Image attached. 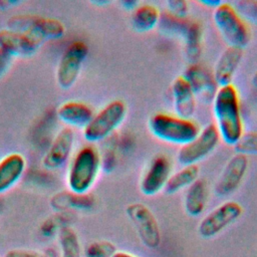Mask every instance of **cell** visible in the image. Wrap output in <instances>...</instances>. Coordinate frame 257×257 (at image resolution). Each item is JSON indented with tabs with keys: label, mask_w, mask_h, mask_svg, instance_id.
I'll use <instances>...</instances> for the list:
<instances>
[{
	"label": "cell",
	"mask_w": 257,
	"mask_h": 257,
	"mask_svg": "<svg viewBox=\"0 0 257 257\" xmlns=\"http://www.w3.org/2000/svg\"><path fill=\"white\" fill-rule=\"evenodd\" d=\"M212 102L219 136L226 145L234 147L244 134L237 88L232 83L219 87Z\"/></svg>",
	"instance_id": "cell-1"
},
{
	"label": "cell",
	"mask_w": 257,
	"mask_h": 257,
	"mask_svg": "<svg viewBox=\"0 0 257 257\" xmlns=\"http://www.w3.org/2000/svg\"><path fill=\"white\" fill-rule=\"evenodd\" d=\"M148 126L155 138L181 147L193 141L201 131L198 123L191 118H183L166 112L151 115Z\"/></svg>",
	"instance_id": "cell-2"
},
{
	"label": "cell",
	"mask_w": 257,
	"mask_h": 257,
	"mask_svg": "<svg viewBox=\"0 0 257 257\" xmlns=\"http://www.w3.org/2000/svg\"><path fill=\"white\" fill-rule=\"evenodd\" d=\"M100 156L92 146H84L74 155L67 173V185L71 192L85 194L93 186L100 170Z\"/></svg>",
	"instance_id": "cell-3"
},
{
	"label": "cell",
	"mask_w": 257,
	"mask_h": 257,
	"mask_svg": "<svg viewBox=\"0 0 257 257\" xmlns=\"http://www.w3.org/2000/svg\"><path fill=\"white\" fill-rule=\"evenodd\" d=\"M213 20L220 34L229 46L244 48L251 39L246 21L229 2H222L214 8Z\"/></svg>",
	"instance_id": "cell-4"
},
{
	"label": "cell",
	"mask_w": 257,
	"mask_h": 257,
	"mask_svg": "<svg viewBox=\"0 0 257 257\" xmlns=\"http://www.w3.org/2000/svg\"><path fill=\"white\" fill-rule=\"evenodd\" d=\"M125 102L114 99L106 103L93 114L90 121L83 127V137L87 142L95 143L108 137L124 119Z\"/></svg>",
	"instance_id": "cell-5"
},
{
	"label": "cell",
	"mask_w": 257,
	"mask_h": 257,
	"mask_svg": "<svg viewBox=\"0 0 257 257\" xmlns=\"http://www.w3.org/2000/svg\"><path fill=\"white\" fill-rule=\"evenodd\" d=\"M87 54L88 46L81 40H74L66 46L56 68V80L61 88L67 89L75 83Z\"/></svg>",
	"instance_id": "cell-6"
},
{
	"label": "cell",
	"mask_w": 257,
	"mask_h": 257,
	"mask_svg": "<svg viewBox=\"0 0 257 257\" xmlns=\"http://www.w3.org/2000/svg\"><path fill=\"white\" fill-rule=\"evenodd\" d=\"M125 213L137 230L140 240L148 248L155 249L161 244V231L157 218L143 203L135 202L126 206Z\"/></svg>",
	"instance_id": "cell-7"
},
{
	"label": "cell",
	"mask_w": 257,
	"mask_h": 257,
	"mask_svg": "<svg viewBox=\"0 0 257 257\" xmlns=\"http://www.w3.org/2000/svg\"><path fill=\"white\" fill-rule=\"evenodd\" d=\"M219 140L220 136L216 125L207 124L193 141L180 148L177 154L178 162L183 166L197 165L215 150Z\"/></svg>",
	"instance_id": "cell-8"
},
{
	"label": "cell",
	"mask_w": 257,
	"mask_h": 257,
	"mask_svg": "<svg viewBox=\"0 0 257 257\" xmlns=\"http://www.w3.org/2000/svg\"><path fill=\"white\" fill-rule=\"evenodd\" d=\"M242 213L243 208L238 202L226 201L201 220L198 232L203 238H212L239 219Z\"/></svg>",
	"instance_id": "cell-9"
},
{
	"label": "cell",
	"mask_w": 257,
	"mask_h": 257,
	"mask_svg": "<svg viewBox=\"0 0 257 257\" xmlns=\"http://www.w3.org/2000/svg\"><path fill=\"white\" fill-rule=\"evenodd\" d=\"M46 39L33 30L17 31L9 28L0 30V48L10 56H29Z\"/></svg>",
	"instance_id": "cell-10"
},
{
	"label": "cell",
	"mask_w": 257,
	"mask_h": 257,
	"mask_svg": "<svg viewBox=\"0 0 257 257\" xmlns=\"http://www.w3.org/2000/svg\"><path fill=\"white\" fill-rule=\"evenodd\" d=\"M8 28L17 31L33 30L42 35L45 39L59 38L65 33L64 24L52 17L39 15H15L8 21Z\"/></svg>",
	"instance_id": "cell-11"
},
{
	"label": "cell",
	"mask_w": 257,
	"mask_h": 257,
	"mask_svg": "<svg viewBox=\"0 0 257 257\" xmlns=\"http://www.w3.org/2000/svg\"><path fill=\"white\" fill-rule=\"evenodd\" d=\"M249 161L247 156L235 154L224 166L214 188V192L219 197H227L233 194L243 181Z\"/></svg>",
	"instance_id": "cell-12"
},
{
	"label": "cell",
	"mask_w": 257,
	"mask_h": 257,
	"mask_svg": "<svg viewBox=\"0 0 257 257\" xmlns=\"http://www.w3.org/2000/svg\"><path fill=\"white\" fill-rule=\"evenodd\" d=\"M183 76L189 82L197 98L205 103L213 101L219 86L213 72L208 67L199 62L191 63L185 69Z\"/></svg>",
	"instance_id": "cell-13"
},
{
	"label": "cell",
	"mask_w": 257,
	"mask_h": 257,
	"mask_svg": "<svg viewBox=\"0 0 257 257\" xmlns=\"http://www.w3.org/2000/svg\"><path fill=\"white\" fill-rule=\"evenodd\" d=\"M74 132L69 126L62 127L54 137L48 150L42 158V166L47 170H57L61 168L69 159L73 145Z\"/></svg>",
	"instance_id": "cell-14"
},
{
	"label": "cell",
	"mask_w": 257,
	"mask_h": 257,
	"mask_svg": "<svg viewBox=\"0 0 257 257\" xmlns=\"http://www.w3.org/2000/svg\"><path fill=\"white\" fill-rule=\"evenodd\" d=\"M172 164L168 157L164 155L156 156L145 172L140 189L145 196H154L164 190L170 176Z\"/></svg>",
	"instance_id": "cell-15"
},
{
	"label": "cell",
	"mask_w": 257,
	"mask_h": 257,
	"mask_svg": "<svg viewBox=\"0 0 257 257\" xmlns=\"http://www.w3.org/2000/svg\"><path fill=\"white\" fill-rule=\"evenodd\" d=\"M243 48L236 46H227L218 57L213 75L219 87L229 85L232 82L234 74L242 60Z\"/></svg>",
	"instance_id": "cell-16"
},
{
	"label": "cell",
	"mask_w": 257,
	"mask_h": 257,
	"mask_svg": "<svg viewBox=\"0 0 257 257\" xmlns=\"http://www.w3.org/2000/svg\"><path fill=\"white\" fill-rule=\"evenodd\" d=\"M172 95L176 115L183 118H191L196 112L197 97L183 75L174 79Z\"/></svg>",
	"instance_id": "cell-17"
},
{
	"label": "cell",
	"mask_w": 257,
	"mask_h": 257,
	"mask_svg": "<svg viewBox=\"0 0 257 257\" xmlns=\"http://www.w3.org/2000/svg\"><path fill=\"white\" fill-rule=\"evenodd\" d=\"M26 161L20 153H10L0 159V194L12 188L22 177Z\"/></svg>",
	"instance_id": "cell-18"
},
{
	"label": "cell",
	"mask_w": 257,
	"mask_h": 257,
	"mask_svg": "<svg viewBox=\"0 0 257 257\" xmlns=\"http://www.w3.org/2000/svg\"><path fill=\"white\" fill-rule=\"evenodd\" d=\"M59 119L70 126L84 127L92 118L93 110L85 102L79 100H67L62 102L56 110Z\"/></svg>",
	"instance_id": "cell-19"
},
{
	"label": "cell",
	"mask_w": 257,
	"mask_h": 257,
	"mask_svg": "<svg viewBox=\"0 0 257 257\" xmlns=\"http://www.w3.org/2000/svg\"><path fill=\"white\" fill-rule=\"evenodd\" d=\"M208 199V189L206 182L202 179L196 180L187 188L185 194L184 207L188 215L196 217L204 212Z\"/></svg>",
	"instance_id": "cell-20"
},
{
	"label": "cell",
	"mask_w": 257,
	"mask_h": 257,
	"mask_svg": "<svg viewBox=\"0 0 257 257\" xmlns=\"http://www.w3.org/2000/svg\"><path fill=\"white\" fill-rule=\"evenodd\" d=\"M184 39L185 53L191 63L197 62L202 52L203 28L199 21L189 19L181 36Z\"/></svg>",
	"instance_id": "cell-21"
},
{
	"label": "cell",
	"mask_w": 257,
	"mask_h": 257,
	"mask_svg": "<svg viewBox=\"0 0 257 257\" xmlns=\"http://www.w3.org/2000/svg\"><path fill=\"white\" fill-rule=\"evenodd\" d=\"M161 13L155 5L140 4L133 12L132 24L138 32H148L159 25Z\"/></svg>",
	"instance_id": "cell-22"
},
{
	"label": "cell",
	"mask_w": 257,
	"mask_h": 257,
	"mask_svg": "<svg viewBox=\"0 0 257 257\" xmlns=\"http://www.w3.org/2000/svg\"><path fill=\"white\" fill-rule=\"evenodd\" d=\"M200 169L198 165L184 166L181 170L171 174L164 191L169 194H175L185 188L190 187L196 180L199 179Z\"/></svg>",
	"instance_id": "cell-23"
},
{
	"label": "cell",
	"mask_w": 257,
	"mask_h": 257,
	"mask_svg": "<svg viewBox=\"0 0 257 257\" xmlns=\"http://www.w3.org/2000/svg\"><path fill=\"white\" fill-rule=\"evenodd\" d=\"M94 199L91 195L76 194L73 192H62L55 195L51 203L55 208L65 209V208H77V209H88L93 205Z\"/></svg>",
	"instance_id": "cell-24"
},
{
	"label": "cell",
	"mask_w": 257,
	"mask_h": 257,
	"mask_svg": "<svg viewBox=\"0 0 257 257\" xmlns=\"http://www.w3.org/2000/svg\"><path fill=\"white\" fill-rule=\"evenodd\" d=\"M60 257H81V246L75 231L64 226L58 231Z\"/></svg>",
	"instance_id": "cell-25"
},
{
	"label": "cell",
	"mask_w": 257,
	"mask_h": 257,
	"mask_svg": "<svg viewBox=\"0 0 257 257\" xmlns=\"http://www.w3.org/2000/svg\"><path fill=\"white\" fill-rule=\"evenodd\" d=\"M237 154L245 156H257V132L244 133L238 143L234 146Z\"/></svg>",
	"instance_id": "cell-26"
},
{
	"label": "cell",
	"mask_w": 257,
	"mask_h": 257,
	"mask_svg": "<svg viewBox=\"0 0 257 257\" xmlns=\"http://www.w3.org/2000/svg\"><path fill=\"white\" fill-rule=\"evenodd\" d=\"M231 4L245 21L257 25V0H238Z\"/></svg>",
	"instance_id": "cell-27"
},
{
	"label": "cell",
	"mask_w": 257,
	"mask_h": 257,
	"mask_svg": "<svg viewBox=\"0 0 257 257\" xmlns=\"http://www.w3.org/2000/svg\"><path fill=\"white\" fill-rule=\"evenodd\" d=\"M116 251L115 246L106 240L91 242L85 249L86 257H111Z\"/></svg>",
	"instance_id": "cell-28"
},
{
	"label": "cell",
	"mask_w": 257,
	"mask_h": 257,
	"mask_svg": "<svg viewBox=\"0 0 257 257\" xmlns=\"http://www.w3.org/2000/svg\"><path fill=\"white\" fill-rule=\"evenodd\" d=\"M168 12L178 18H187L189 14V5L185 0H169L166 2Z\"/></svg>",
	"instance_id": "cell-29"
},
{
	"label": "cell",
	"mask_w": 257,
	"mask_h": 257,
	"mask_svg": "<svg viewBox=\"0 0 257 257\" xmlns=\"http://www.w3.org/2000/svg\"><path fill=\"white\" fill-rule=\"evenodd\" d=\"M5 257H47L45 254L28 249H13L6 253Z\"/></svg>",
	"instance_id": "cell-30"
},
{
	"label": "cell",
	"mask_w": 257,
	"mask_h": 257,
	"mask_svg": "<svg viewBox=\"0 0 257 257\" xmlns=\"http://www.w3.org/2000/svg\"><path fill=\"white\" fill-rule=\"evenodd\" d=\"M121 5L125 8V9H128V10H135L139 5L140 3L138 1H132V0H124L121 2Z\"/></svg>",
	"instance_id": "cell-31"
},
{
	"label": "cell",
	"mask_w": 257,
	"mask_h": 257,
	"mask_svg": "<svg viewBox=\"0 0 257 257\" xmlns=\"http://www.w3.org/2000/svg\"><path fill=\"white\" fill-rule=\"evenodd\" d=\"M111 257H137V256L124 251H115Z\"/></svg>",
	"instance_id": "cell-32"
},
{
	"label": "cell",
	"mask_w": 257,
	"mask_h": 257,
	"mask_svg": "<svg viewBox=\"0 0 257 257\" xmlns=\"http://www.w3.org/2000/svg\"><path fill=\"white\" fill-rule=\"evenodd\" d=\"M201 3L202 4H204V5H207V6H212L213 8H215L216 6H218L220 3H221V1H212V0H205V1H201Z\"/></svg>",
	"instance_id": "cell-33"
},
{
	"label": "cell",
	"mask_w": 257,
	"mask_h": 257,
	"mask_svg": "<svg viewBox=\"0 0 257 257\" xmlns=\"http://www.w3.org/2000/svg\"><path fill=\"white\" fill-rule=\"evenodd\" d=\"M252 84L257 89V71H255V73L252 76Z\"/></svg>",
	"instance_id": "cell-34"
},
{
	"label": "cell",
	"mask_w": 257,
	"mask_h": 257,
	"mask_svg": "<svg viewBox=\"0 0 257 257\" xmlns=\"http://www.w3.org/2000/svg\"><path fill=\"white\" fill-rule=\"evenodd\" d=\"M2 53H3V50H2V49H1V48H0V55H1V54H2Z\"/></svg>",
	"instance_id": "cell-35"
}]
</instances>
